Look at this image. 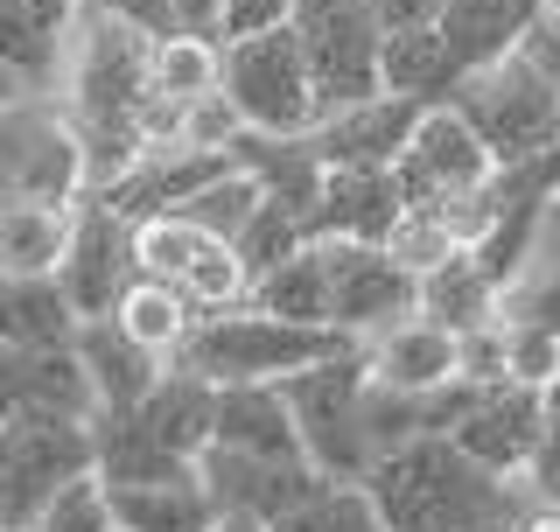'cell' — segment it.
<instances>
[{
  "mask_svg": "<svg viewBox=\"0 0 560 532\" xmlns=\"http://www.w3.org/2000/svg\"><path fill=\"white\" fill-rule=\"evenodd\" d=\"M385 532H512L525 498L518 476L483 470L448 435H407L358 476Z\"/></svg>",
  "mask_w": 560,
  "mask_h": 532,
  "instance_id": "obj_1",
  "label": "cell"
},
{
  "mask_svg": "<svg viewBox=\"0 0 560 532\" xmlns=\"http://www.w3.org/2000/svg\"><path fill=\"white\" fill-rule=\"evenodd\" d=\"M337 350H350V336L315 329V323H288V315H267L253 301H232V309L197 315L168 365L197 371L210 385H238V379H288V371H302L315 358H337Z\"/></svg>",
  "mask_w": 560,
  "mask_h": 532,
  "instance_id": "obj_2",
  "label": "cell"
},
{
  "mask_svg": "<svg viewBox=\"0 0 560 532\" xmlns=\"http://www.w3.org/2000/svg\"><path fill=\"white\" fill-rule=\"evenodd\" d=\"M442 105H455V119L483 140V154L498 169L504 162H525V154H539V148H553V140H560V92L547 84V70L525 57V49H512V57H498V63L463 70Z\"/></svg>",
  "mask_w": 560,
  "mask_h": 532,
  "instance_id": "obj_3",
  "label": "cell"
},
{
  "mask_svg": "<svg viewBox=\"0 0 560 532\" xmlns=\"http://www.w3.org/2000/svg\"><path fill=\"white\" fill-rule=\"evenodd\" d=\"M490 154L483 140L455 119V105H428L413 119L407 148L393 154V183H399V204L407 210H442L455 239H477V189L490 183Z\"/></svg>",
  "mask_w": 560,
  "mask_h": 532,
  "instance_id": "obj_4",
  "label": "cell"
},
{
  "mask_svg": "<svg viewBox=\"0 0 560 532\" xmlns=\"http://www.w3.org/2000/svg\"><path fill=\"white\" fill-rule=\"evenodd\" d=\"M218 92L232 99L238 127H253V134H308L315 127V84H308V63L294 49L288 22L224 35L218 43Z\"/></svg>",
  "mask_w": 560,
  "mask_h": 532,
  "instance_id": "obj_5",
  "label": "cell"
},
{
  "mask_svg": "<svg viewBox=\"0 0 560 532\" xmlns=\"http://www.w3.org/2000/svg\"><path fill=\"white\" fill-rule=\"evenodd\" d=\"M288 28H294V49H302L308 84H315V119L378 92L385 22L372 14V0H294Z\"/></svg>",
  "mask_w": 560,
  "mask_h": 532,
  "instance_id": "obj_6",
  "label": "cell"
},
{
  "mask_svg": "<svg viewBox=\"0 0 560 532\" xmlns=\"http://www.w3.org/2000/svg\"><path fill=\"white\" fill-rule=\"evenodd\" d=\"M84 189V154L49 99H0V204H70Z\"/></svg>",
  "mask_w": 560,
  "mask_h": 532,
  "instance_id": "obj_7",
  "label": "cell"
},
{
  "mask_svg": "<svg viewBox=\"0 0 560 532\" xmlns=\"http://www.w3.org/2000/svg\"><path fill=\"white\" fill-rule=\"evenodd\" d=\"M92 470V420L78 414H0V519L22 532L57 484Z\"/></svg>",
  "mask_w": 560,
  "mask_h": 532,
  "instance_id": "obj_8",
  "label": "cell"
},
{
  "mask_svg": "<svg viewBox=\"0 0 560 532\" xmlns=\"http://www.w3.org/2000/svg\"><path fill=\"white\" fill-rule=\"evenodd\" d=\"M133 266L154 280H168V288H183L189 301L203 309H232L245 301V259L232 253V239L203 232L197 218H183V210H154V218L133 224Z\"/></svg>",
  "mask_w": 560,
  "mask_h": 532,
  "instance_id": "obj_9",
  "label": "cell"
},
{
  "mask_svg": "<svg viewBox=\"0 0 560 532\" xmlns=\"http://www.w3.org/2000/svg\"><path fill=\"white\" fill-rule=\"evenodd\" d=\"M329 266V329L350 344H372L399 315H413V274L372 239H315Z\"/></svg>",
  "mask_w": 560,
  "mask_h": 532,
  "instance_id": "obj_10",
  "label": "cell"
},
{
  "mask_svg": "<svg viewBox=\"0 0 560 532\" xmlns=\"http://www.w3.org/2000/svg\"><path fill=\"white\" fill-rule=\"evenodd\" d=\"M127 280H133V224L119 218L98 189H78V197H70L63 253H57V288L70 294V309H78V323H84V315L113 309Z\"/></svg>",
  "mask_w": 560,
  "mask_h": 532,
  "instance_id": "obj_11",
  "label": "cell"
},
{
  "mask_svg": "<svg viewBox=\"0 0 560 532\" xmlns=\"http://www.w3.org/2000/svg\"><path fill=\"white\" fill-rule=\"evenodd\" d=\"M442 435H448L463 455H477L483 470L518 476L525 455H533L539 435H547V393H539V385H518V379L469 385V400L455 406V420H448Z\"/></svg>",
  "mask_w": 560,
  "mask_h": 532,
  "instance_id": "obj_12",
  "label": "cell"
},
{
  "mask_svg": "<svg viewBox=\"0 0 560 532\" xmlns=\"http://www.w3.org/2000/svg\"><path fill=\"white\" fill-rule=\"evenodd\" d=\"M428 113L420 99L407 92H364V99H350L337 105V113H323L308 127L315 140V154H323V169H393V154L407 148V134H413V119Z\"/></svg>",
  "mask_w": 560,
  "mask_h": 532,
  "instance_id": "obj_13",
  "label": "cell"
},
{
  "mask_svg": "<svg viewBox=\"0 0 560 532\" xmlns=\"http://www.w3.org/2000/svg\"><path fill=\"white\" fill-rule=\"evenodd\" d=\"M197 476H203V490H210L218 511H253V519H273V511H288L302 490L323 484V470H315L308 455H245V449H218V441H203Z\"/></svg>",
  "mask_w": 560,
  "mask_h": 532,
  "instance_id": "obj_14",
  "label": "cell"
},
{
  "mask_svg": "<svg viewBox=\"0 0 560 532\" xmlns=\"http://www.w3.org/2000/svg\"><path fill=\"white\" fill-rule=\"evenodd\" d=\"M399 183L393 169H323V183H315L308 197V239H372L385 245L399 218Z\"/></svg>",
  "mask_w": 560,
  "mask_h": 532,
  "instance_id": "obj_15",
  "label": "cell"
},
{
  "mask_svg": "<svg viewBox=\"0 0 560 532\" xmlns=\"http://www.w3.org/2000/svg\"><path fill=\"white\" fill-rule=\"evenodd\" d=\"M70 350H78L84 385H92V414H127L168 365V358H154L148 344H133L113 315H84V323L70 329Z\"/></svg>",
  "mask_w": 560,
  "mask_h": 532,
  "instance_id": "obj_16",
  "label": "cell"
},
{
  "mask_svg": "<svg viewBox=\"0 0 560 532\" xmlns=\"http://www.w3.org/2000/svg\"><path fill=\"white\" fill-rule=\"evenodd\" d=\"M70 14H78V0H0V70H8L22 92L57 84Z\"/></svg>",
  "mask_w": 560,
  "mask_h": 532,
  "instance_id": "obj_17",
  "label": "cell"
},
{
  "mask_svg": "<svg viewBox=\"0 0 560 532\" xmlns=\"http://www.w3.org/2000/svg\"><path fill=\"white\" fill-rule=\"evenodd\" d=\"M105 484V476H98ZM105 505H113V525L119 532H203L210 525V490L197 463L189 470H168V476H127V484H105Z\"/></svg>",
  "mask_w": 560,
  "mask_h": 532,
  "instance_id": "obj_18",
  "label": "cell"
},
{
  "mask_svg": "<svg viewBox=\"0 0 560 532\" xmlns=\"http://www.w3.org/2000/svg\"><path fill=\"white\" fill-rule=\"evenodd\" d=\"M210 441L218 449H245V455H302L294 414L280 400V379L218 385V400H210Z\"/></svg>",
  "mask_w": 560,
  "mask_h": 532,
  "instance_id": "obj_19",
  "label": "cell"
},
{
  "mask_svg": "<svg viewBox=\"0 0 560 532\" xmlns=\"http://www.w3.org/2000/svg\"><path fill=\"white\" fill-rule=\"evenodd\" d=\"M372 379L399 385V393H434V385H455V329L428 323V315H399L393 329H378L372 344H358Z\"/></svg>",
  "mask_w": 560,
  "mask_h": 532,
  "instance_id": "obj_20",
  "label": "cell"
},
{
  "mask_svg": "<svg viewBox=\"0 0 560 532\" xmlns=\"http://www.w3.org/2000/svg\"><path fill=\"white\" fill-rule=\"evenodd\" d=\"M413 315H428L442 329H477L498 315V280L483 274L477 245H455L428 274H413Z\"/></svg>",
  "mask_w": 560,
  "mask_h": 532,
  "instance_id": "obj_21",
  "label": "cell"
},
{
  "mask_svg": "<svg viewBox=\"0 0 560 532\" xmlns=\"http://www.w3.org/2000/svg\"><path fill=\"white\" fill-rule=\"evenodd\" d=\"M224 154H232L273 204H294L302 224H308V197H315V183H323V154H315L308 134H253V127H238Z\"/></svg>",
  "mask_w": 560,
  "mask_h": 532,
  "instance_id": "obj_22",
  "label": "cell"
},
{
  "mask_svg": "<svg viewBox=\"0 0 560 532\" xmlns=\"http://www.w3.org/2000/svg\"><path fill=\"white\" fill-rule=\"evenodd\" d=\"M455 57L442 49V35H434V22H407V28H385L378 43V84L385 92H407L420 105H442L455 92Z\"/></svg>",
  "mask_w": 560,
  "mask_h": 532,
  "instance_id": "obj_23",
  "label": "cell"
},
{
  "mask_svg": "<svg viewBox=\"0 0 560 532\" xmlns=\"http://www.w3.org/2000/svg\"><path fill=\"white\" fill-rule=\"evenodd\" d=\"M119 329L133 336V344H148L154 358H175V350H183V336H189V323H197V301H189L183 288H168V280H154V274H140L133 266V280L127 288H119V301L113 309Z\"/></svg>",
  "mask_w": 560,
  "mask_h": 532,
  "instance_id": "obj_24",
  "label": "cell"
},
{
  "mask_svg": "<svg viewBox=\"0 0 560 532\" xmlns=\"http://www.w3.org/2000/svg\"><path fill=\"white\" fill-rule=\"evenodd\" d=\"M245 301L267 315H288V323H315L329 329V266H323V245H294L288 259H273L267 274H253Z\"/></svg>",
  "mask_w": 560,
  "mask_h": 532,
  "instance_id": "obj_25",
  "label": "cell"
},
{
  "mask_svg": "<svg viewBox=\"0 0 560 532\" xmlns=\"http://www.w3.org/2000/svg\"><path fill=\"white\" fill-rule=\"evenodd\" d=\"M78 309L57 274H0V344H70Z\"/></svg>",
  "mask_w": 560,
  "mask_h": 532,
  "instance_id": "obj_26",
  "label": "cell"
},
{
  "mask_svg": "<svg viewBox=\"0 0 560 532\" xmlns=\"http://www.w3.org/2000/svg\"><path fill=\"white\" fill-rule=\"evenodd\" d=\"M70 204H0V274H57Z\"/></svg>",
  "mask_w": 560,
  "mask_h": 532,
  "instance_id": "obj_27",
  "label": "cell"
},
{
  "mask_svg": "<svg viewBox=\"0 0 560 532\" xmlns=\"http://www.w3.org/2000/svg\"><path fill=\"white\" fill-rule=\"evenodd\" d=\"M148 84L162 92L168 105H189L203 92H218V35H154L148 43Z\"/></svg>",
  "mask_w": 560,
  "mask_h": 532,
  "instance_id": "obj_28",
  "label": "cell"
},
{
  "mask_svg": "<svg viewBox=\"0 0 560 532\" xmlns=\"http://www.w3.org/2000/svg\"><path fill=\"white\" fill-rule=\"evenodd\" d=\"M267 532H385V519L372 511L364 484H343V476H323L315 490H302L288 511H273Z\"/></svg>",
  "mask_w": 560,
  "mask_h": 532,
  "instance_id": "obj_29",
  "label": "cell"
},
{
  "mask_svg": "<svg viewBox=\"0 0 560 532\" xmlns=\"http://www.w3.org/2000/svg\"><path fill=\"white\" fill-rule=\"evenodd\" d=\"M259 197H267V189H259L238 162H224L218 175H210V183H197L175 210H183V218H197L203 232H218V239H238V232H245V218L259 210Z\"/></svg>",
  "mask_w": 560,
  "mask_h": 532,
  "instance_id": "obj_30",
  "label": "cell"
},
{
  "mask_svg": "<svg viewBox=\"0 0 560 532\" xmlns=\"http://www.w3.org/2000/svg\"><path fill=\"white\" fill-rule=\"evenodd\" d=\"M22 532H113V505H105V484L98 470L70 476V484H57L43 505H35V519Z\"/></svg>",
  "mask_w": 560,
  "mask_h": 532,
  "instance_id": "obj_31",
  "label": "cell"
},
{
  "mask_svg": "<svg viewBox=\"0 0 560 532\" xmlns=\"http://www.w3.org/2000/svg\"><path fill=\"white\" fill-rule=\"evenodd\" d=\"M294 245H308L302 210H294V204H273V197H259V210L245 218V232L232 239V253L245 259V274H267V266H273V259H288Z\"/></svg>",
  "mask_w": 560,
  "mask_h": 532,
  "instance_id": "obj_32",
  "label": "cell"
},
{
  "mask_svg": "<svg viewBox=\"0 0 560 532\" xmlns=\"http://www.w3.org/2000/svg\"><path fill=\"white\" fill-rule=\"evenodd\" d=\"M518 484H525L533 505H560V414H547V435H539V449L525 455Z\"/></svg>",
  "mask_w": 560,
  "mask_h": 532,
  "instance_id": "obj_33",
  "label": "cell"
},
{
  "mask_svg": "<svg viewBox=\"0 0 560 532\" xmlns=\"http://www.w3.org/2000/svg\"><path fill=\"white\" fill-rule=\"evenodd\" d=\"M84 8L113 14V22H127V28H140V35H175L168 0H84Z\"/></svg>",
  "mask_w": 560,
  "mask_h": 532,
  "instance_id": "obj_34",
  "label": "cell"
},
{
  "mask_svg": "<svg viewBox=\"0 0 560 532\" xmlns=\"http://www.w3.org/2000/svg\"><path fill=\"white\" fill-rule=\"evenodd\" d=\"M525 57H533L539 70H547V84H553V92H560V0H553V8L547 14H539V22L533 28H525Z\"/></svg>",
  "mask_w": 560,
  "mask_h": 532,
  "instance_id": "obj_35",
  "label": "cell"
},
{
  "mask_svg": "<svg viewBox=\"0 0 560 532\" xmlns=\"http://www.w3.org/2000/svg\"><path fill=\"white\" fill-rule=\"evenodd\" d=\"M294 0H224V35H245V28H267V22H288Z\"/></svg>",
  "mask_w": 560,
  "mask_h": 532,
  "instance_id": "obj_36",
  "label": "cell"
},
{
  "mask_svg": "<svg viewBox=\"0 0 560 532\" xmlns=\"http://www.w3.org/2000/svg\"><path fill=\"white\" fill-rule=\"evenodd\" d=\"M168 14H175V28L218 35V43H224V0H168Z\"/></svg>",
  "mask_w": 560,
  "mask_h": 532,
  "instance_id": "obj_37",
  "label": "cell"
},
{
  "mask_svg": "<svg viewBox=\"0 0 560 532\" xmlns=\"http://www.w3.org/2000/svg\"><path fill=\"white\" fill-rule=\"evenodd\" d=\"M434 8L442 0H372V14L385 28H407V22H434Z\"/></svg>",
  "mask_w": 560,
  "mask_h": 532,
  "instance_id": "obj_38",
  "label": "cell"
},
{
  "mask_svg": "<svg viewBox=\"0 0 560 532\" xmlns=\"http://www.w3.org/2000/svg\"><path fill=\"white\" fill-rule=\"evenodd\" d=\"M512 532H560V505H525L512 519Z\"/></svg>",
  "mask_w": 560,
  "mask_h": 532,
  "instance_id": "obj_39",
  "label": "cell"
},
{
  "mask_svg": "<svg viewBox=\"0 0 560 532\" xmlns=\"http://www.w3.org/2000/svg\"><path fill=\"white\" fill-rule=\"evenodd\" d=\"M203 532H267V519H253V511H210Z\"/></svg>",
  "mask_w": 560,
  "mask_h": 532,
  "instance_id": "obj_40",
  "label": "cell"
},
{
  "mask_svg": "<svg viewBox=\"0 0 560 532\" xmlns=\"http://www.w3.org/2000/svg\"><path fill=\"white\" fill-rule=\"evenodd\" d=\"M539 393H547V414H560V358H553V379L539 385Z\"/></svg>",
  "mask_w": 560,
  "mask_h": 532,
  "instance_id": "obj_41",
  "label": "cell"
},
{
  "mask_svg": "<svg viewBox=\"0 0 560 532\" xmlns=\"http://www.w3.org/2000/svg\"><path fill=\"white\" fill-rule=\"evenodd\" d=\"M14 92H22V84H14V78H8V70H0V99H14Z\"/></svg>",
  "mask_w": 560,
  "mask_h": 532,
  "instance_id": "obj_42",
  "label": "cell"
},
{
  "mask_svg": "<svg viewBox=\"0 0 560 532\" xmlns=\"http://www.w3.org/2000/svg\"><path fill=\"white\" fill-rule=\"evenodd\" d=\"M0 532H8V519H0Z\"/></svg>",
  "mask_w": 560,
  "mask_h": 532,
  "instance_id": "obj_43",
  "label": "cell"
},
{
  "mask_svg": "<svg viewBox=\"0 0 560 532\" xmlns=\"http://www.w3.org/2000/svg\"><path fill=\"white\" fill-rule=\"evenodd\" d=\"M113 532H119V525H113Z\"/></svg>",
  "mask_w": 560,
  "mask_h": 532,
  "instance_id": "obj_44",
  "label": "cell"
}]
</instances>
